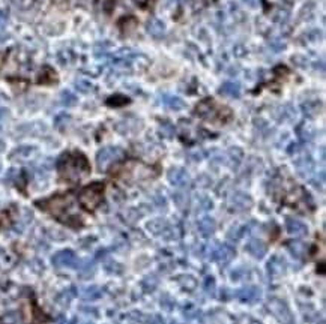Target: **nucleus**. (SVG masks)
I'll return each instance as SVG.
<instances>
[{
    "mask_svg": "<svg viewBox=\"0 0 326 324\" xmlns=\"http://www.w3.org/2000/svg\"><path fill=\"white\" fill-rule=\"evenodd\" d=\"M36 206L53 215L57 221L70 227L82 225L80 215L76 212V198L71 194H63V195H54L47 200H39L36 201Z\"/></svg>",
    "mask_w": 326,
    "mask_h": 324,
    "instance_id": "f257e3e1",
    "label": "nucleus"
},
{
    "mask_svg": "<svg viewBox=\"0 0 326 324\" xmlns=\"http://www.w3.org/2000/svg\"><path fill=\"white\" fill-rule=\"evenodd\" d=\"M57 170L60 177L65 182L77 183L90 173V165L86 156L80 152H68L63 153L57 162Z\"/></svg>",
    "mask_w": 326,
    "mask_h": 324,
    "instance_id": "f03ea898",
    "label": "nucleus"
},
{
    "mask_svg": "<svg viewBox=\"0 0 326 324\" xmlns=\"http://www.w3.org/2000/svg\"><path fill=\"white\" fill-rule=\"evenodd\" d=\"M102 198H104V185L99 182L87 185L79 194L80 204L89 212H93L95 209H98V206L102 203Z\"/></svg>",
    "mask_w": 326,
    "mask_h": 324,
    "instance_id": "7ed1b4c3",
    "label": "nucleus"
},
{
    "mask_svg": "<svg viewBox=\"0 0 326 324\" xmlns=\"http://www.w3.org/2000/svg\"><path fill=\"white\" fill-rule=\"evenodd\" d=\"M195 113H197L202 119L211 120V122H221V120H226L227 117H230V110L218 105L212 99L202 101L197 105V108H195Z\"/></svg>",
    "mask_w": 326,
    "mask_h": 324,
    "instance_id": "20e7f679",
    "label": "nucleus"
},
{
    "mask_svg": "<svg viewBox=\"0 0 326 324\" xmlns=\"http://www.w3.org/2000/svg\"><path fill=\"white\" fill-rule=\"evenodd\" d=\"M154 174H155V171L151 167H148L142 162L131 161L125 167V171L122 173V177L125 180H128L129 183H134V182L146 180V179L152 177Z\"/></svg>",
    "mask_w": 326,
    "mask_h": 324,
    "instance_id": "39448f33",
    "label": "nucleus"
},
{
    "mask_svg": "<svg viewBox=\"0 0 326 324\" xmlns=\"http://www.w3.org/2000/svg\"><path fill=\"white\" fill-rule=\"evenodd\" d=\"M268 309L269 312L281 323V324H295L293 315L287 306V303L278 297H272L268 302Z\"/></svg>",
    "mask_w": 326,
    "mask_h": 324,
    "instance_id": "423d86ee",
    "label": "nucleus"
},
{
    "mask_svg": "<svg viewBox=\"0 0 326 324\" xmlns=\"http://www.w3.org/2000/svg\"><path fill=\"white\" fill-rule=\"evenodd\" d=\"M122 156H123V150L120 147H116V146L104 147L96 155V165H98L99 171H107L108 167L111 164H114L116 161H119Z\"/></svg>",
    "mask_w": 326,
    "mask_h": 324,
    "instance_id": "0eeeda50",
    "label": "nucleus"
},
{
    "mask_svg": "<svg viewBox=\"0 0 326 324\" xmlns=\"http://www.w3.org/2000/svg\"><path fill=\"white\" fill-rule=\"evenodd\" d=\"M235 257V249L229 243H218L214 245L209 251V258L212 261H217L221 266L229 264Z\"/></svg>",
    "mask_w": 326,
    "mask_h": 324,
    "instance_id": "6e6552de",
    "label": "nucleus"
},
{
    "mask_svg": "<svg viewBox=\"0 0 326 324\" xmlns=\"http://www.w3.org/2000/svg\"><path fill=\"white\" fill-rule=\"evenodd\" d=\"M148 228L151 230V233H154L155 236L161 237V239H165V240H170V239H176L177 237V231L176 228L165 219H154L148 224Z\"/></svg>",
    "mask_w": 326,
    "mask_h": 324,
    "instance_id": "1a4fd4ad",
    "label": "nucleus"
},
{
    "mask_svg": "<svg viewBox=\"0 0 326 324\" xmlns=\"http://www.w3.org/2000/svg\"><path fill=\"white\" fill-rule=\"evenodd\" d=\"M51 261H53V266L57 267V269H60V267H77L79 263H80L77 255L71 249L59 251L57 254L53 255Z\"/></svg>",
    "mask_w": 326,
    "mask_h": 324,
    "instance_id": "9d476101",
    "label": "nucleus"
},
{
    "mask_svg": "<svg viewBox=\"0 0 326 324\" xmlns=\"http://www.w3.org/2000/svg\"><path fill=\"white\" fill-rule=\"evenodd\" d=\"M128 320L134 324H165V320L163 317L145 312H131L128 315Z\"/></svg>",
    "mask_w": 326,
    "mask_h": 324,
    "instance_id": "9b49d317",
    "label": "nucleus"
},
{
    "mask_svg": "<svg viewBox=\"0 0 326 324\" xmlns=\"http://www.w3.org/2000/svg\"><path fill=\"white\" fill-rule=\"evenodd\" d=\"M235 297L244 303H255L262 297V291L257 287H242L235 291Z\"/></svg>",
    "mask_w": 326,
    "mask_h": 324,
    "instance_id": "f8f14e48",
    "label": "nucleus"
},
{
    "mask_svg": "<svg viewBox=\"0 0 326 324\" xmlns=\"http://www.w3.org/2000/svg\"><path fill=\"white\" fill-rule=\"evenodd\" d=\"M252 201L244 192H235L230 197V207L236 212H245L251 207Z\"/></svg>",
    "mask_w": 326,
    "mask_h": 324,
    "instance_id": "ddd939ff",
    "label": "nucleus"
},
{
    "mask_svg": "<svg viewBox=\"0 0 326 324\" xmlns=\"http://www.w3.org/2000/svg\"><path fill=\"white\" fill-rule=\"evenodd\" d=\"M168 180L176 188H186L191 182L189 174L183 168H171L168 171Z\"/></svg>",
    "mask_w": 326,
    "mask_h": 324,
    "instance_id": "4468645a",
    "label": "nucleus"
},
{
    "mask_svg": "<svg viewBox=\"0 0 326 324\" xmlns=\"http://www.w3.org/2000/svg\"><path fill=\"white\" fill-rule=\"evenodd\" d=\"M286 228H287V233L290 236H295V237H304L308 233L307 225L302 221L296 219V218H287L286 219Z\"/></svg>",
    "mask_w": 326,
    "mask_h": 324,
    "instance_id": "2eb2a0df",
    "label": "nucleus"
},
{
    "mask_svg": "<svg viewBox=\"0 0 326 324\" xmlns=\"http://www.w3.org/2000/svg\"><path fill=\"white\" fill-rule=\"evenodd\" d=\"M287 269V263L283 257H272L271 261H269V275L272 278H280L286 273Z\"/></svg>",
    "mask_w": 326,
    "mask_h": 324,
    "instance_id": "dca6fc26",
    "label": "nucleus"
},
{
    "mask_svg": "<svg viewBox=\"0 0 326 324\" xmlns=\"http://www.w3.org/2000/svg\"><path fill=\"white\" fill-rule=\"evenodd\" d=\"M245 249L254 257V258H263L266 254V245L260 239H249L245 245Z\"/></svg>",
    "mask_w": 326,
    "mask_h": 324,
    "instance_id": "f3484780",
    "label": "nucleus"
},
{
    "mask_svg": "<svg viewBox=\"0 0 326 324\" xmlns=\"http://www.w3.org/2000/svg\"><path fill=\"white\" fill-rule=\"evenodd\" d=\"M295 167H296V171H298L301 176L307 177V176L311 174V171H313V168H314V162H313V159H311L310 155H302L301 158H298V159L295 161Z\"/></svg>",
    "mask_w": 326,
    "mask_h": 324,
    "instance_id": "a211bd4d",
    "label": "nucleus"
},
{
    "mask_svg": "<svg viewBox=\"0 0 326 324\" xmlns=\"http://www.w3.org/2000/svg\"><path fill=\"white\" fill-rule=\"evenodd\" d=\"M161 102L165 108L168 110H173V111H179V110H183L185 108V102L182 98L176 96V95H170V93H164L161 96Z\"/></svg>",
    "mask_w": 326,
    "mask_h": 324,
    "instance_id": "6ab92c4d",
    "label": "nucleus"
},
{
    "mask_svg": "<svg viewBox=\"0 0 326 324\" xmlns=\"http://www.w3.org/2000/svg\"><path fill=\"white\" fill-rule=\"evenodd\" d=\"M197 227H199V231H200V234L203 237H211L215 233L217 224H215V221L211 216H203V218L199 219Z\"/></svg>",
    "mask_w": 326,
    "mask_h": 324,
    "instance_id": "aec40b11",
    "label": "nucleus"
},
{
    "mask_svg": "<svg viewBox=\"0 0 326 324\" xmlns=\"http://www.w3.org/2000/svg\"><path fill=\"white\" fill-rule=\"evenodd\" d=\"M220 93L227 98H239L241 96V84L236 81H226L220 87Z\"/></svg>",
    "mask_w": 326,
    "mask_h": 324,
    "instance_id": "412c9836",
    "label": "nucleus"
},
{
    "mask_svg": "<svg viewBox=\"0 0 326 324\" xmlns=\"http://www.w3.org/2000/svg\"><path fill=\"white\" fill-rule=\"evenodd\" d=\"M36 149L35 147H30V146H21L18 149H15L12 153H11V159L12 161H18V162H24L27 159H30L33 155H35Z\"/></svg>",
    "mask_w": 326,
    "mask_h": 324,
    "instance_id": "4be33fe9",
    "label": "nucleus"
},
{
    "mask_svg": "<svg viewBox=\"0 0 326 324\" xmlns=\"http://www.w3.org/2000/svg\"><path fill=\"white\" fill-rule=\"evenodd\" d=\"M146 29H148L149 35L154 36V38H157V39L163 38L164 33H165V26H164V23H163L161 20H157V18L151 20V21L148 23V27H146Z\"/></svg>",
    "mask_w": 326,
    "mask_h": 324,
    "instance_id": "5701e85b",
    "label": "nucleus"
},
{
    "mask_svg": "<svg viewBox=\"0 0 326 324\" xmlns=\"http://www.w3.org/2000/svg\"><path fill=\"white\" fill-rule=\"evenodd\" d=\"M289 251L292 252L293 257L296 258H304L308 252V245L305 242H301V240H295V242H290L287 245Z\"/></svg>",
    "mask_w": 326,
    "mask_h": 324,
    "instance_id": "b1692460",
    "label": "nucleus"
},
{
    "mask_svg": "<svg viewBox=\"0 0 326 324\" xmlns=\"http://www.w3.org/2000/svg\"><path fill=\"white\" fill-rule=\"evenodd\" d=\"M173 200L177 204L179 209H185L189 203V194L185 188H179V191H176L173 194Z\"/></svg>",
    "mask_w": 326,
    "mask_h": 324,
    "instance_id": "393cba45",
    "label": "nucleus"
},
{
    "mask_svg": "<svg viewBox=\"0 0 326 324\" xmlns=\"http://www.w3.org/2000/svg\"><path fill=\"white\" fill-rule=\"evenodd\" d=\"M0 324H23V314L18 311H11L0 317Z\"/></svg>",
    "mask_w": 326,
    "mask_h": 324,
    "instance_id": "a878e982",
    "label": "nucleus"
},
{
    "mask_svg": "<svg viewBox=\"0 0 326 324\" xmlns=\"http://www.w3.org/2000/svg\"><path fill=\"white\" fill-rule=\"evenodd\" d=\"M102 296V290L98 287V285H90V287H86L82 290V297L87 302H92V300H96Z\"/></svg>",
    "mask_w": 326,
    "mask_h": 324,
    "instance_id": "bb28decb",
    "label": "nucleus"
},
{
    "mask_svg": "<svg viewBox=\"0 0 326 324\" xmlns=\"http://www.w3.org/2000/svg\"><path fill=\"white\" fill-rule=\"evenodd\" d=\"M177 282H179L183 288H186L188 291H192V290L195 288V285H197V281H195V278L191 276V275H182V276H179V278H177Z\"/></svg>",
    "mask_w": 326,
    "mask_h": 324,
    "instance_id": "cd10ccee",
    "label": "nucleus"
},
{
    "mask_svg": "<svg viewBox=\"0 0 326 324\" xmlns=\"http://www.w3.org/2000/svg\"><path fill=\"white\" fill-rule=\"evenodd\" d=\"M60 104L65 107H73L77 104V96L74 93H71L70 90H63L60 93Z\"/></svg>",
    "mask_w": 326,
    "mask_h": 324,
    "instance_id": "c85d7f7f",
    "label": "nucleus"
},
{
    "mask_svg": "<svg viewBox=\"0 0 326 324\" xmlns=\"http://www.w3.org/2000/svg\"><path fill=\"white\" fill-rule=\"evenodd\" d=\"M280 114H278V119L280 120H293L295 117H296V111L293 110V107H290V105H283L280 110Z\"/></svg>",
    "mask_w": 326,
    "mask_h": 324,
    "instance_id": "c756f323",
    "label": "nucleus"
},
{
    "mask_svg": "<svg viewBox=\"0 0 326 324\" xmlns=\"http://www.w3.org/2000/svg\"><path fill=\"white\" fill-rule=\"evenodd\" d=\"M12 266V257L5 251L0 248V270H6Z\"/></svg>",
    "mask_w": 326,
    "mask_h": 324,
    "instance_id": "7c9ffc66",
    "label": "nucleus"
},
{
    "mask_svg": "<svg viewBox=\"0 0 326 324\" xmlns=\"http://www.w3.org/2000/svg\"><path fill=\"white\" fill-rule=\"evenodd\" d=\"M76 288H70V290H65L59 297H57V303L59 305H62V306H68L70 305V302H71V299L74 297V294H76V291H74Z\"/></svg>",
    "mask_w": 326,
    "mask_h": 324,
    "instance_id": "2f4dec72",
    "label": "nucleus"
},
{
    "mask_svg": "<svg viewBox=\"0 0 326 324\" xmlns=\"http://www.w3.org/2000/svg\"><path fill=\"white\" fill-rule=\"evenodd\" d=\"M314 135H316V132H314V129H313L311 126L302 125V126L299 128V137H301L304 141H310V140H313Z\"/></svg>",
    "mask_w": 326,
    "mask_h": 324,
    "instance_id": "473e14b6",
    "label": "nucleus"
},
{
    "mask_svg": "<svg viewBox=\"0 0 326 324\" xmlns=\"http://www.w3.org/2000/svg\"><path fill=\"white\" fill-rule=\"evenodd\" d=\"M80 264H82V263H80ZM77 269L80 270L82 276L89 278V276L95 272V263H93V261H84L82 266H77Z\"/></svg>",
    "mask_w": 326,
    "mask_h": 324,
    "instance_id": "72a5a7b5",
    "label": "nucleus"
},
{
    "mask_svg": "<svg viewBox=\"0 0 326 324\" xmlns=\"http://www.w3.org/2000/svg\"><path fill=\"white\" fill-rule=\"evenodd\" d=\"M74 86L82 93H90L93 90V84L90 81H86V80H77Z\"/></svg>",
    "mask_w": 326,
    "mask_h": 324,
    "instance_id": "f704fd0d",
    "label": "nucleus"
},
{
    "mask_svg": "<svg viewBox=\"0 0 326 324\" xmlns=\"http://www.w3.org/2000/svg\"><path fill=\"white\" fill-rule=\"evenodd\" d=\"M203 288H205V293L208 296H214L215 294V281L212 276H206L205 279V284H203Z\"/></svg>",
    "mask_w": 326,
    "mask_h": 324,
    "instance_id": "c9c22d12",
    "label": "nucleus"
},
{
    "mask_svg": "<svg viewBox=\"0 0 326 324\" xmlns=\"http://www.w3.org/2000/svg\"><path fill=\"white\" fill-rule=\"evenodd\" d=\"M70 122H71V117H70L68 114H60V116H57V117H56V120H54L56 126H57V128H60V129L67 126Z\"/></svg>",
    "mask_w": 326,
    "mask_h": 324,
    "instance_id": "e433bc0d",
    "label": "nucleus"
},
{
    "mask_svg": "<svg viewBox=\"0 0 326 324\" xmlns=\"http://www.w3.org/2000/svg\"><path fill=\"white\" fill-rule=\"evenodd\" d=\"M269 47H271V50H272V51H275V53H278V51H283V50L286 48L284 42H281V41H278V39H274L272 42H269Z\"/></svg>",
    "mask_w": 326,
    "mask_h": 324,
    "instance_id": "4c0bfd02",
    "label": "nucleus"
},
{
    "mask_svg": "<svg viewBox=\"0 0 326 324\" xmlns=\"http://www.w3.org/2000/svg\"><path fill=\"white\" fill-rule=\"evenodd\" d=\"M107 50H108V45H107V44H98V45L95 47V54H96V56H102V54L107 53Z\"/></svg>",
    "mask_w": 326,
    "mask_h": 324,
    "instance_id": "58836bf2",
    "label": "nucleus"
},
{
    "mask_svg": "<svg viewBox=\"0 0 326 324\" xmlns=\"http://www.w3.org/2000/svg\"><path fill=\"white\" fill-rule=\"evenodd\" d=\"M8 116H9V113L6 108H0V128L5 125V122L8 120Z\"/></svg>",
    "mask_w": 326,
    "mask_h": 324,
    "instance_id": "ea45409f",
    "label": "nucleus"
},
{
    "mask_svg": "<svg viewBox=\"0 0 326 324\" xmlns=\"http://www.w3.org/2000/svg\"><path fill=\"white\" fill-rule=\"evenodd\" d=\"M6 24H8V18H6L5 12H2V11H0V33H2V32L5 30Z\"/></svg>",
    "mask_w": 326,
    "mask_h": 324,
    "instance_id": "a19ab883",
    "label": "nucleus"
},
{
    "mask_svg": "<svg viewBox=\"0 0 326 324\" xmlns=\"http://www.w3.org/2000/svg\"><path fill=\"white\" fill-rule=\"evenodd\" d=\"M161 126H164V132L167 137H171L173 135V126L170 123H163Z\"/></svg>",
    "mask_w": 326,
    "mask_h": 324,
    "instance_id": "79ce46f5",
    "label": "nucleus"
},
{
    "mask_svg": "<svg viewBox=\"0 0 326 324\" xmlns=\"http://www.w3.org/2000/svg\"><path fill=\"white\" fill-rule=\"evenodd\" d=\"M134 2H136V3H139L140 6L146 8V6H149V5H151L152 0H134Z\"/></svg>",
    "mask_w": 326,
    "mask_h": 324,
    "instance_id": "37998d69",
    "label": "nucleus"
},
{
    "mask_svg": "<svg viewBox=\"0 0 326 324\" xmlns=\"http://www.w3.org/2000/svg\"><path fill=\"white\" fill-rule=\"evenodd\" d=\"M84 324H93V323H90V321H87V323H84Z\"/></svg>",
    "mask_w": 326,
    "mask_h": 324,
    "instance_id": "c03bdc74",
    "label": "nucleus"
}]
</instances>
